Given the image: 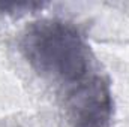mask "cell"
Returning <instances> with one entry per match:
<instances>
[{
    "label": "cell",
    "mask_w": 129,
    "mask_h": 127,
    "mask_svg": "<svg viewBox=\"0 0 129 127\" xmlns=\"http://www.w3.org/2000/svg\"><path fill=\"white\" fill-rule=\"evenodd\" d=\"M29 67L56 94L66 127H113L111 81L81 30L62 18H39L18 36Z\"/></svg>",
    "instance_id": "1"
},
{
    "label": "cell",
    "mask_w": 129,
    "mask_h": 127,
    "mask_svg": "<svg viewBox=\"0 0 129 127\" xmlns=\"http://www.w3.org/2000/svg\"><path fill=\"white\" fill-rule=\"evenodd\" d=\"M47 5L42 2H0V12L11 17H23L44 9Z\"/></svg>",
    "instance_id": "2"
}]
</instances>
